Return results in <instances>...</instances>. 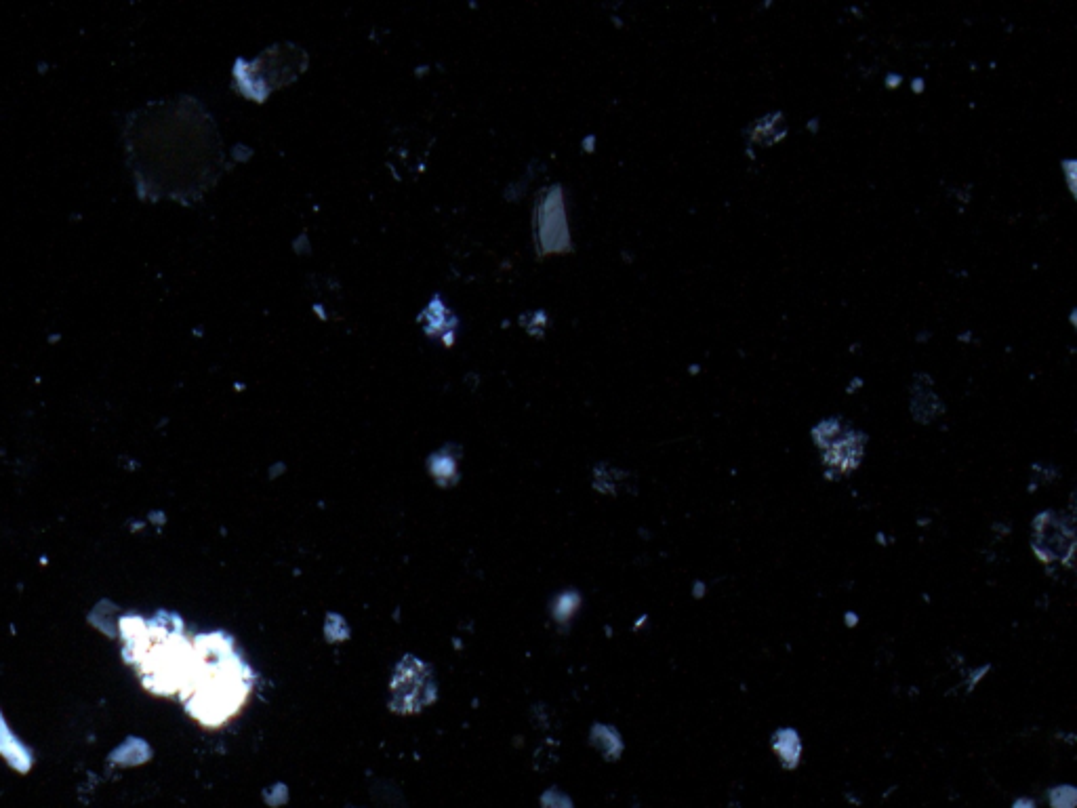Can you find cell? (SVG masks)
I'll return each instance as SVG.
<instances>
[{"label": "cell", "instance_id": "1", "mask_svg": "<svg viewBox=\"0 0 1077 808\" xmlns=\"http://www.w3.org/2000/svg\"><path fill=\"white\" fill-rule=\"evenodd\" d=\"M255 682L257 676L236 640L211 632L192 640L179 695L194 720L217 729L245 707Z\"/></svg>", "mask_w": 1077, "mask_h": 808}, {"label": "cell", "instance_id": "2", "mask_svg": "<svg viewBox=\"0 0 1077 808\" xmlns=\"http://www.w3.org/2000/svg\"><path fill=\"white\" fill-rule=\"evenodd\" d=\"M308 55L295 45H276L247 68V93L266 99L272 91L293 83L306 70Z\"/></svg>", "mask_w": 1077, "mask_h": 808}, {"label": "cell", "instance_id": "3", "mask_svg": "<svg viewBox=\"0 0 1077 808\" xmlns=\"http://www.w3.org/2000/svg\"><path fill=\"white\" fill-rule=\"evenodd\" d=\"M812 438H815L817 447L823 453V463L831 472L850 474L861 466L867 440L857 430L848 428L844 421H821L819 426L812 430Z\"/></svg>", "mask_w": 1077, "mask_h": 808}, {"label": "cell", "instance_id": "4", "mask_svg": "<svg viewBox=\"0 0 1077 808\" xmlns=\"http://www.w3.org/2000/svg\"><path fill=\"white\" fill-rule=\"evenodd\" d=\"M434 701L432 674L413 657H406L392 680V707L396 712L409 714Z\"/></svg>", "mask_w": 1077, "mask_h": 808}, {"label": "cell", "instance_id": "5", "mask_svg": "<svg viewBox=\"0 0 1077 808\" xmlns=\"http://www.w3.org/2000/svg\"><path fill=\"white\" fill-rule=\"evenodd\" d=\"M1033 550L1044 562H1071L1075 535L1059 514H1042L1033 522Z\"/></svg>", "mask_w": 1077, "mask_h": 808}, {"label": "cell", "instance_id": "6", "mask_svg": "<svg viewBox=\"0 0 1077 808\" xmlns=\"http://www.w3.org/2000/svg\"><path fill=\"white\" fill-rule=\"evenodd\" d=\"M535 228H537V240H539L541 253H554V251L568 249L566 213L560 200V190H556L554 200L547 196V200L539 205Z\"/></svg>", "mask_w": 1077, "mask_h": 808}, {"label": "cell", "instance_id": "7", "mask_svg": "<svg viewBox=\"0 0 1077 808\" xmlns=\"http://www.w3.org/2000/svg\"><path fill=\"white\" fill-rule=\"evenodd\" d=\"M772 750L779 754V758L783 760L787 769H794V766L800 762V754H802V743H800L798 733L794 729L777 731L775 737H772Z\"/></svg>", "mask_w": 1077, "mask_h": 808}]
</instances>
